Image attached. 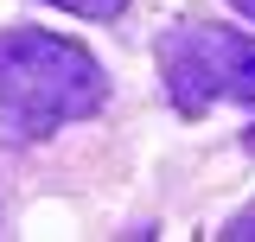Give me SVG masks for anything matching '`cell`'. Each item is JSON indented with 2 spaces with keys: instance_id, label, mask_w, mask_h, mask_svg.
Segmentation results:
<instances>
[{
  "instance_id": "6da1fadb",
  "label": "cell",
  "mask_w": 255,
  "mask_h": 242,
  "mask_svg": "<svg viewBox=\"0 0 255 242\" xmlns=\"http://www.w3.org/2000/svg\"><path fill=\"white\" fill-rule=\"evenodd\" d=\"M102 64L58 32H0V115L19 134H51L102 109Z\"/></svg>"
},
{
  "instance_id": "7a4b0ae2",
  "label": "cell",
  "mask_w": 255,
  "mask_h": 242,
  "mask_svg": "<svg viewBox=\"0 0 255 242\" xmlns=\"http://www.w3.org/2000/svg\"><path fill=\"white\" fill-rule=\"evenodd\" d=\"M159 83L179 115H204L211 102H255V38L223 26H172L159 38Z\"/></svg>"
},
{
  "instance_id": "277c9868",
  "label": "cell",
  "mask_w": 255,
  "mask_h": 242,
  "mask_svg": "<svg viewBox=\"0 0 255 242\" xmlns=\"http://www.w3.org/2000/svg\"><path fill=\"white\" fill-rule=\"evenodd\" d=\"M230 6H236V13H249V19H255V0H230Z\"/></svg>"
},
{
  "instance_id": "3957f363",
  "label": "cell",
  "mask_w": 255,
  "mask_h": 242,
  "mask_svg": "<svg viewBox=\"0 0 255 242\" xmlns=\"http://www.w3.org/2000/svg\"><path fill=\"white\" fill-rule=\"evenodd\" d=\"M45 6H64L77 19H122L128 13V0H45Z\"/></svg>"
},
{
  "instance_id": "5b68a950",
  "label": "cell",
  "mask_w": 255,
  "mask_h": 242,
  "mask_svg": "<svg viewBox=\"0 0 255 242\" xmlns=\"http://www.w3.org/2000/svg\"><path fill=\"white\" fill-rule=\"evenodd\" d=\"M243 147H249V153H255V127H249V134H243Z\"/></svg>"
}]
</instances>
